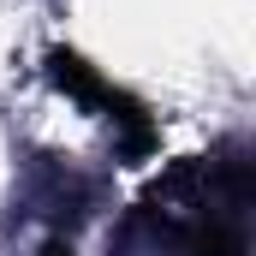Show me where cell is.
<instances>
[{
    "label": "cell",
    "instance_id": "obj_1",
    "mask_svg": "<svg viewBox=\"0 0 256 256\" xmlns=\"http://www.w3.org/2000/svg\"><path fill=\"white\" fill-rule=\"evenodd\" d=\"M173 256H250V161L244 149H220L179 167L143 202Z\"/></svg>",
    "mask_w": 256,
    "mask_h": 256
}]
</instances>
